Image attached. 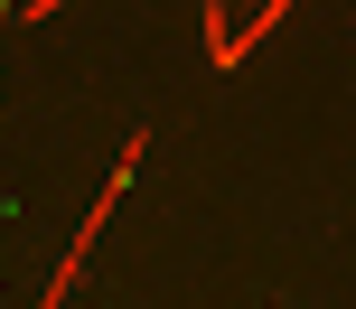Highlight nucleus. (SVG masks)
I'll list each match as a JSON object with an SVG mask.
<instances>
[{
    "label": "nucleus",
    "instance_id": "f257e3e1",
    "mask_svg": "<svg viewBox=\"0 0 356 309\" xmlns=\"http://www.w3.org/2000/svg\"><path fill=\"white\" fill-rule=\"evenodd\" d=\"M141 160H150V131H131V141L113 150V178L94 187V206H85V225H75V244H66V262H56V272H47V291H38V309H66V291H75V272H85V262H94V235H104V225H113V206H122V187H131V178H141Z\"/></svg>",
    "mask_w": 356,
    "mask_h": 309
},
{
    "label": "nucleus",
    "instance_id": "f03ea898",
    "mask_svg": "<svg viewBox=\"0 0 356 309\" xmlns=\"http://www.w3.org/2000/svg\"><path fill=\"white\" fill-rule=\"evenodd\" d=\"M282 19H291L282 0H263L253 19H234V10H207V56H216V66H244V56H253V37H272Z\"/></svg>",
    "mask_w": 356,
    "mask_h": 309
},
{
    "label": "nucleus",
    "instance_id": "7ed1b4c3",
    "mask_svg": "<svg viewBox=\"0 0 356 309\" xmlns=\"http://www.w3.org/2000/svg\"><path fill=\"white\" fill-rule=\"evenodd\" d=\"M10 28H19V10H0V85H10Z\"/></svg>",
    "mask_w": 356,
    "mask_h": 309
}]
</instances>
